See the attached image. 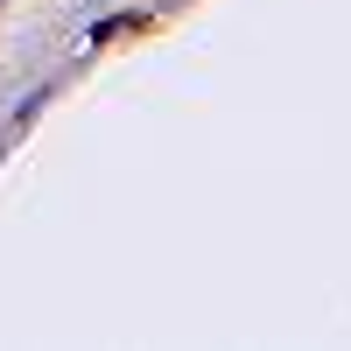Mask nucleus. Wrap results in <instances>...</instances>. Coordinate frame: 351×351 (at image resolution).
Instances as JSON below:
<instances>
[{
    "label": "nucleus",
    "mask_w": 351,
    "mask_h": 351,
    "mask_svg": "<svg viewBox=\"0 0 351 351\" xmlns=\"http://www.w3.org/2000/svg\"><path fill=\"white\" fill-rule=\"evenodd\" d=\"M141 28H148V14H112V21H99L92 43H120V36H141Z\"/></svg>",
    "instance_id": "nucleus-1"
}]
</instances>
